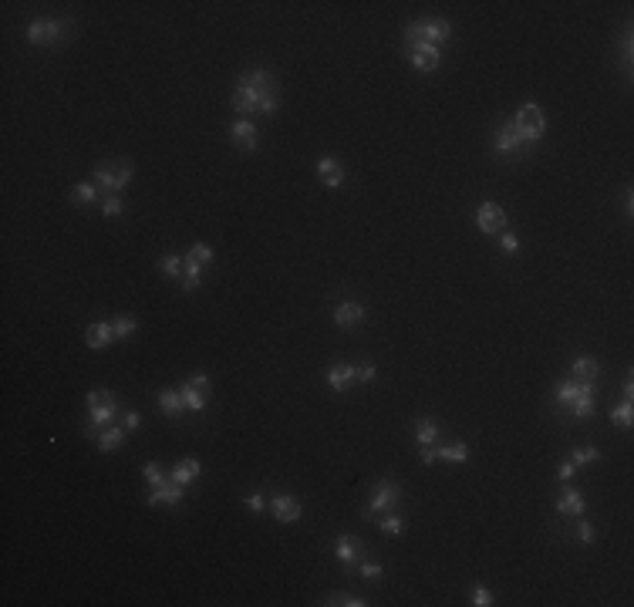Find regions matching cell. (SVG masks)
Listing matches in <instances>:
<instances>
[{
	"instance_id": "46",
	"label": "cell",
	"mask_w": 634,
	"mask_h": 607,
	"mask_svg": "<svg viewBox=\"0 0 634 607\" xmlns=\"http://www.w3.org/2000/svg\"><path fill=\"white\" fill-rule=\"evenodd\" d=\"M121 425H125V429H128V432H135V429H139V425H142V415H139V412H132V408H128V412H125V415H121Z\"/></svg>"
},
{
	"instance_id": "41",
	"label": "cell",
	"mask_w": 634,
	"mask_h": 607,
	"mask_svg": "<svg viewBox=\"0 0 634 607\" xmlns=\"http://www.w3.org/2000/svg\"><path fill=\"white\" fill-rule=\"evenodd\" d=\"M500 246H503V253H506V257H513V253H519V240H516V237L510 233V230H503V233H500Z\"/></svg>"
},
{
	"instance_id": "18",
	"label": "cell",
	"mask_w": 634,
	"mask_h": 607,
	"mask_svg": "<svg viewBox=\"0 0 634 607\" xmlns=\"http://www.w3.org/2000/svg\"><path fill=\"white\" fill-rule=\"evenodd\" d=\"M331 321L338 324V327H344V331H351V327H357V324L364 321V304H357V300H341V304L334 307Z\"/></svg>"
},
{
	"instance_id": "44",
	"label": "cell",
	"mask_w": 634,
	"mask_h": 607,
	"mask_svg": "<svg viewBox=\"0 0 634 607\" xmlns=\"http://www.w3.org/2000/svg\"><path fill=\"white\" fill-rule=\"evenodd\" d=\"M186 385H189V388H199V392H209V374H206V371H196V374L186 378Z\"/></svg>"
},
{
	"instance_id": "8",
	"label": "cell",
	"mask_w": 634,
	"mask_h": 607,
	"mask_svg": "<svg viewBox=\"0 0 634 607\" xmlns=\"http://www.w3.org/2000/svg\"><path fill=\"white\" fill-rule=\"evenodd\" d=\"M506 209L500 206V202H479L476 206V226L482 230V233H489V237H496V233H503L506 230Z\"/></svg>"
},
{
	"instance_id": "28",
	"label": "cell",
	"mask_w": 634,
	"mask_h": 607,
	"mask_svg": "<svg viewBox=\"0 0 634 607\" xmlns=\"http://www.w3.org/2000/svg\"><path fill=\"white\" fill-rule=\"evenodd\" d=\"M95 200H98V186L95 182H78L71 189V202H78V206H91Z\"/></svg>"
},
{
	"instance_id": "4",
	"label": "cell",
	"mask_w": 634,
	"mask_h": 607,
	"mask_svg": "<svg viewBox=\"0 0 634 607\" xmlns=\"http://www.w3.org/2000/svg\"><path fill=\"white\" fill-rule=\"evenodd\" d=\"M513 128L519 132V139H523L526 145H537V142L543 139V132H547V115H543V108H540L537 102L519 105V112L513 115Z\"/></svg>"
},
{
	"instance_id": "9",
	"label": "cell",
	"mask_w": 634,
	"mask_h": 607,
	"mask_svg": "<svg viewBox=\"0 0 634 607\" xmlns=\"http://www.w3.org/2000/svg\"><path fill=\"white\" fill-rule=\"evenodd\" d=\"M115 412H119V398L112 395V398H105V402L98 405H88V425H84V436L88 439H95L105 425H112L115 422Z\"/></svg>"
},
{
	"instance_id": "29",
	"label": "cell",
	"mask_w": 634,
	"mask_h": 607,
	"mask_svg": "<svg viewBox=\"0 0 634 607\" xmlns=\"http://www.w3.org/2000/svg\"><path fill=\"white\" fill-rule=\"evenodd\" d=\"M438 459H445V462H466V459H469V445L466 442L442 445V449H438Z\"/></svg>"
},
{
	"instance_id": "49",
	"label": "cell",
	"mask_w": 634,
	"mask_h": 607,
	"mask_svg": "<svg viewBox=\"0 0 634 607\" xmlns=\"http://www.w3.org/2000/svg\"><path fill=\"white\" fill-rule=\"evenodd\" d=\"M621 392H624V402H631V398H634V378H631V374L624 378V385H621Z\"/></svg>"
},
{
	"instance_id": "6",
	"label": "cell",
	"mask_w": 634,
	"mask_h": 607,
	"mask_svg": "<svg viewBox=\"0 0 634 607\" xmlns=\"http://www.w3.org/2000/svg\"><path fill=\"white\" fill-rule=\"evenodd\" d=\"M398 503H401V486L395 479H378L375 489H371V499L364 506V516H381V513H392Z\"/></svg>"
},
{
	"instance_id": "21",
	"label": "cell",
	"mask_w": 634,
	"mask_h": 607,
	"mask_svg": "<svg viewBox=\"0 0 634 607\" xmlns=\"http://www.w3.org/2000/svg\"><path fill=\"white\" fill-rule=\"evenodd\" d=\"M351 381H357L355 364H331V368H327V385H331V392H348Z\"/></svg>"
},
{
	"instance_id": "34",
	"label": "cell",
	"mask_w": 634,
	"mask_h": 607,
	"mask_svg": "<svg viewBox=\"0 0 634 607\" xmlns=\"http://www.w3.org/2000/svg\"><path fill=\"white\" fill-rule=\"evenodd\" d=\"M186 257L196 260V263H213V246H209V243H193Z\"/></svg>"
},
{
	"instance_id": "45",
	"label": "cell",
	"mask_w": 634,
	"mask_h": 607,
	"mask_svg": "<svg viewBox=\"0 0 634 607\" xmlns=\"http://www.w3.org/2000/svg\"><path fill=\"white\" fill-rule=\"evenodd\" d=\"M246 510H253V513H263V506H267V499H263V492H250L246 499Z\"/></svg>"
},
{
	"instance_id": "7",
	"label": "cell",
	"mask_w": 634,
	"mask_h": 607,
	"mask_svg": "<svg viewBox=\"0 0 634 607\" xmlns=\"http://www.w3.org/2000/svg\"><path fill=\"white\" fill-rule=\"evenodd\" d=\"M68 31H71V21H34L27 27V44H34V47L58 44V40L68 38Z\"/></svg>"
},
{
	"instance_id": "33",
	"label": "cell",
	"mask_w": 634,
	"mask_h": 607,
	"mask_svg": "<svg viewBox=\"0 0 634 607\" xmlns=\"http://www.w3.org/2000/svg\"><path fill=\"white\" fill-rule=\"evenodd\" d=\"M597 459H600V449H594V445H580V449L570 452V462H574V466H591Z\"/></svg>"
},
{
	"instance_id": "26",
	"label": "cell",
	"mask_w": 634,
	"mask_h": 607,
	"mask_svg": "<svg viewBox=\"0 0 634 607\" xmlns=\"http://www.w3.org/2000/svg\"><path fill=\"white\" fill-rule=\"evenodd\" d=\"M183 267H186V257H179V253H165V257L158 260V270H162L165 277H172V281L183 277Z\"/></svg>"
},
{
	"instance_id": "32",
	"label": "cell",
	"mask_w": 634,
	"mask_h": 607,
	"mask_svg": "<svg viewBox=\"0 0 634 607\" xmlns=\"http://www.w3.org/2000/svg\"><path fill=\"white\" fill-rule=\"evenodd\" d=\"M611 422H614V425H624V429H631V422H634V405H631V402L614 405V408H611Z\"/></svg>"
},
{
	"instance_id": "13",
	"label": "cell",
	"mask_w": 634,
	"mask_h": 607,
	"mask_svg": "<svg viewBox=\"0 0 634 607\" xmlns=\"http://www.w3.org/2000/svg\"><path fill=\"white\" fill-rule=\"evenodd\" d=\"M183 499H186V486L172 483V479L162 486H152L149 496H145L149 506H183Z\"/></svg>"
},
{
	"instance_id": "23",
	"label": "cell",
	"mask_w": 634,
	"mask_h": 607,
	"mask_svg": "<svg viewBox=\"0 0 634 607\" xmlns=\"http://www.w3.org/2000/svg\"><path fill=\"white\" fill-rule=\"evenodd\" d=\"M125 436H128L125 425H105V429L95 436V445H98L102 452H115V449L125 442Z\"/></svg>"
},
{
	"instance_id": "37",
	"label": "cell",
	"mask_w": 634,
	"mask_h": 607,
	"mask_svg": "<svg viewBox=\"0 0 634 607\" xmlns=\"http://www.w3.org/2000/svg\"><path fill=\"white\" fill-rule=\"evenodd\" d=\"M574 533H577V540H580V543H587V547H591V543L597 540L594 526L587 523V520H580V516H577V529H574Z\"/></svg>"
},
{
	"instance_id": "43",
	"label": "cell",
	"mask_w": 634,
	"mask_h": 607,
	"mask_svg": "<svg viewBox=\"0 0 634 607\" xmlns=\"http://www.w3.org/2000/svg\"><path fill=\"white\" fill-rule=\"evenodd\" d=\"M121 209H125V202H121L119 196H105V200H102V213H105V216H119Z\"/></svg>"
},
{
	"instance_id": "12",
	"label": "cell",
	"mask_w": 634,
	"mask_h": 607,
	"mask_svg": "<svg viewBox=\"0 0 634 607\" xmlns=\"http://www.w3.org/2000/svg\"><path fill=\"white\" fill-rule=\"evenodd\" d=\"M270 513H274L277 523H297L304 506H301V499L294 492H277V496H270Z\"/></svg>"
},
{
	"instance_id": "35",
	"label": "cell",
	"mask_w": 634,
	"mask_h": 607,
	"mask_svg": "<svg viewBox=\"0 0 634 607\" xmlns=\"http://www.w3.org/2000/svg\"><path fill=\"white\" fill-rule=\"evenodd\" d=\"M112 327H115V337L125 341V337H132V334H135V327H139V324H135V318H115Z\"/></svg>"
},
{
	"instance_id": "5",
	"label": "cell",
	"mask_w": 634,
	"mask_h": 607,
	"mask_svg": "<svg viewBox=\"0 0 634 607\" xmlns=\"http://www.w3.org/2000/svg\"><path fill=\"white\" fill-rule=\"evenodd\" d=\"M452 38V24L449 21H442V17H432V21H415V24H408V31H405V47L408 44H445V40Z\"/></svg>"
},
{
	"instance_id": "24",
	"label": "cell",
	"mask_w": 634,
	"mask_h": 607,
	"mask_svg": "<svg viewBox=\"0 0 634 607\" xmlns=\"http://www.w3.org/2000/svg\"><path fill=\"white\" fill-rule=\"evenodd\" d=\"M597 374H600V364L591 355H580L570 361V378H577V381H597Z\"/></svg>"
},
{
	"instance_id": "2",
	"label": "cell",
	"mask_w": 634,
	"mask_h": 607,
	"mask_svg": "<svg viewBox=\"0 0 634 607\" xmlns=\"http://www.w3.org/2000/svg\"><path fill=\"white\" fill-rule=\"evenodd\" d=\"M554 398L560 405H567L574 418H591L594 415V381L563 378V381H556Z\"/></svg>"
},
{
	"instance_id": "20",
	"label": "cell",
	"mask_w": 634,
	"mask_h": 607,
	"mask_svg": "<svg viewBox=\"0 0 634 607\" xmlns=\"http://www.w3.org/2000/svg\"><path fill=\"white\" fill-rule=\"evenodd\" d=\"M158 412H162V415H169V418L183 415V412H186L183 388H162V392H158Z\"/></svg>"
},
{
	"instance_id": "27",
	"label": "cell",
	"mask_w": 634,
	"mask_h": 607,
	"mask_svg": "<svg viewBox=\"0 0 634 607\" xmlns=\"http://www.w3.org/2000/svg\"><path fill=\"white\" fill-rule=\"evenodd\" d=\"M405 516H398V513H381V520H378V529L381 533H388V536H401L405 533Z\"/></svg>"
},
{
	"instance_id": "16",
	"label": "cell",
	"mask_w": 634,
	"mask_h": 607,
	"mask_svg": "<svg viewBox=\"0 0 634 607\" xmlns=\"http://www.w3.org/2000/svg\"><path fill=\"white\" fill-rule=\"evenodd\" d=\"M317 176H320V182H324L327 189H341L344 179H348L344 165L334 159V156H320V159H317Z\"/></svg>"
},
{
	"instance_id": "11",
	"label": "cell",
	"mask_w": 634,
	"mask_h": 607,
	"mask_svg": "<svg viewBox=\"0 0 634 607\" xmlns=\"http://www.w3.org/2000/svg\"><path fill=\"white\" fill-rule=\"evenodd\" d=\"M408 51V64L415 68V71H422V75H429V71H436L438 61H442V51H438L436 44H408L405 47Z\"/></svg>"
},
{
	"instance_id": "19",
	"label": "cell",
	"mask_w": 634,
	"mask_h": 607,
	"mask_svg": "<svg viewBox=\"0 0 634 607\" xmlns=\"http://www.w3.org/2000/svg\"><path fill=\"white\" fill-rule=\"evenodd\" d=\"M112 341H115V327H112V321L88 324V331H84V344H88V348L102 351V348H108Z\"/></svg>"
},
{
	"instance_id": "39",
	"label": "cell",
	"mask_w": 634,
	"mask_h": 607,
	"mask_svg": "<svg viewBox=\"0 0 634 607\" xmlns=\"http://www.w3.org/2000/svg\"><path fill=\"white\" fill-rule=\"evenodd\" d=\"M142 476L149 479V486H162V483H165V476H162L158 462H145V466H142Z\"/></svg>"
},
{
	"instance_id": "14",
	"label": "cell",
	"mask_w": 634,
	"mask_h": 607,
	"mask_svg": "<svg viewBox=\"0 0 634 607\" xmlns=\"http://www.w3.org/2000/svg\"><path fill=\"white\" fill-rule=\"evenodd\" d=\"M230 139H233V145H237V149L253 152V149L260 145V128H257L250 119H237L233 125H230Z\"/></svg>"
},
{
	"instance_id": "40",
	"label": "cell",
	"mask_w": 634,
	"mask_h": 607,
	"mask_svg": "<svg viewBox=\"0 0 634 607\" xmlns=\"http://www.w3.org/2000/svg\"><path fill=\"white\" fill-rule=\"evenodd\" d=\"M375 374H378V368H375V364H355V378L361 381V385H371V381H375Z\"/></svg>"
},
{
	"instance_id": "48",
	"label": "cell",
	"mask_w": 634,
	"mask_h": 607,
	"mask_svg": "<svg viewBox=\"0 0 634 607\" xmlns=\"http://www.w3.org/2000/svg\"><path fill=\"white\" fill-rule=\"evenodd\" d=\"M436 459H438V445H425L422 449V466H432Z\"/></svg>"
},
{
	"instance_id": "3",
	"label": "cell",
	"mask_w": 634,
	"mask_h": 607,
	"mask_svg": "<svg viewBox=\"0 0 634 607\" xmlns=\"http://www.w3.org/2000/svg\"><path fill=\"white\" fill-rule=\"evenodd\" d=\"M132 176H135V165H132V162H119V165L98 162V165L91 169V179H95V186H98L102 193H108V196H119L121 189L132 182Z\"/></svg>"
},
{
	"instance_id": "1",
	"label": "cell",
	"mask_w": 634,
	"mask_h": 607,
	"mask_svg": "<svg viewBox=\"0 0 634 607\" xmlns=\"http://www.w3.org/2000/svg\"><path fill=\"white\" fill-rule=\"evenodd\" d=\"M277 105V81L267 68H250L237 78V88H233V112L237 115H274Z\"/></svg>"
},
{
	"instance_id": "15",
	"label": "cell",
	"mask_w": 634,
	"mask_h": 607,
	"mask_svg": "<svg viewBox=\"0 0 634 607\" xmlns=\"http://www.w3.org/2000/svg\"><path fill=\"white\" fill-rule=\"evenodd\" d=\"M556 513L560 516H584L587 513V503H584V492L577 489V486H567V489H560V499H556Z\"/></svg>"
},
{
	"instance_id": "10",
	"label": "cell",
	"mask_w": 634,
	"mask_h": 607,
	"mask_svg": "<svg viewBox=\"0 0 634 607\" xmlns=\"http://www.w3.org/2000/svg\"><path fill=\"white\" fill-rule=\"evenodd\" d=\"M493 149H496L500 156H523V152H530L533 145H526V142L519 139V132L513 128V121H506V125H496Z\"/></svg>"
},
{
	"instance_id": "42",
	"label": "cell",
	"mask_w": 634,
	"mask_h": 607,
	"mask_svg": "<svg viewBox=\"0 0 634 607\" xmlns=\"http://www.w3.org/2000/svg\"><path fill=\"white\" fill-rule=\"evenodd\" d=\"M473 604L476 607H489V604H493V594H489V587L476 584V587H473Z\"/></svg>"
},
{
	"instance_id": "22",
	"label": "cell",
	"mask_w": 634,
	"mask_h": 607,
	"mask_svg": "<svg viewBox=\"0 0 634 607\" xmlns=\"http://www.w3.org/2000/svg\"><path fill=\"white\" fill-rule=\"evenodd\" d=\"M199 469H202V466H199L196 455H186V459H179V462H176V469L169 473V479H172V483H179V486H189L199 476Z\"/></svg>"
},
{
	"instance_id": "31",
	"label": "cell",
	"mask_w": 634,
	"mask_h": 607,
	"mask_svg": "<svg viewBox=\"0 0 634 607\" xmlns=\"http://www.w3.org/2000/svg\"><path fill=\"white\" fill-rule=\"evenodd\" d=\"M199 281H202V263H196V260H189L186 257V277H183V290L189 294V290H196Z\"/></svg>"
},
{
	"instance_id": "36",
	"label": "cell",
	"mask_w": 634,
	"mask_h": 607,
	"mask_svg": "<svg viewBox=\"0 0 634 607\" xmlns=\"http://www.w3.org/2000/svg\"><path fill=\"white\" fill-rule=\"evenodd\" d=\"M324 604H331V607H334V604H344V607H364L368 601H364V597H357V594H331V597H327Z\"/></svg>"
},
{
	"instance_id": "25",
	"label": "cell",
	"mask_w": 634,
	"mask_h": 607,
	"mask_svg": "<svg viewBox=\"0 0 634 607\" xmlns=\"http://www.w3.org/2000/svg\"><path fill=\"white\" fill-rule=\"evenodd\" d=\"M436 439H438L436 418H419V422H415V442L425 449V445H436Z\"/></svg>"
},
{
	"instance_id": "38",
	"label": "cell",
	"mask_w": 634,
	"mask_h": 607,
	"mask_svg": "<svg viewBox=\"0 0 634 607\" xmlns=\"http://www.w3.org/2000/svg\"><path fill=\"white\" fill-rule=\"evenodd\" d=\"M357 573L364 577V580H381V573H385V567L375 564V560H364V564L357 567Z\"/></svg>"
},
{
	"instance_id": "30",
	"label": "cell",
	"mask_w": 634,
	"mask_h": 607,
	"mask_svg": "<svg viewBox=\"0 0 634 607\" xmlns=\"http://www.w3.org/2000/svg\"><path fill=\"white\" fill-rule=\"evenodd\" d=\"M206 395H209V392L189 388V385L183 381V398H186V412H202V408H206Z\"/></svg>"
},
{
	"instance_id": "17",
	"label": "cell",
	"mask_w": 634,
	"mask_h": 607,
	"mask_svg": "<svg viewBox=\"0 0 634 607\" xmlns=\"http://www.w3.org/2000/svg\"><path fill=\"white\" fill-rule=\"evenodd\" d=\"M334 557H338L344 567L357 564V560L364 557V543H361L357 536H351V533H344V536H338V540H334Z\"/></svg>"
},
{
	"instance_id": "47",
	"label": "cell",
	"mask_w": 634,
	"mask_h": 607,
	"mask_svg": "<svg viewBox=\"0 0 634 607\" xmlns=\"http://www.w3.org/2000/svg\"><path fill=\"white\" fill-rule=\"evenodd\" d=\"M574 473H577V466H574L570 459L556 466V479H560V483H567V479H574Z\"/></svg>"
}]
</instances>
